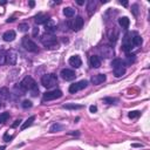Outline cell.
I'll return each mask as SVG.
<instances>
[{
	"label": "cell",
	"mask_w": 150,
	"mask_h": 150,
	"mask_svg": "<svg viewBox=\"0 0 150 150\" xmlns=\"http://www.w3.org/2000/svg\"><path fill=\"white\" fill-rule=\"evenodd\" d=\"M0 107H1V104H0Z\"/></svg>",
	"instance_id": "7dc6e473"
},
{
	"label": "cell",
	"mask_w": 150,
	"mask_h": 150,
	"mask_svg": "<svg viewBox=\"0 0 150 150\" xmlns=\"http://www.w3.org/2000/svg\"><path fill=\"white\" fill-rule=\"evenodd\" d=\"M106 79H107V77H106V75H104V74H96V75L92 76L91 81H92V83H93V84L97 86V84L103 83V82L106 81Z\"/></svg>",
	"instance_id": "5bb4252c"
},
{
	"label": "cell",
	"mask_w": 150,
	"mask_h": 150,
	"mask_svg": "<svg viewBox=\"0 0 150 150\" xmlns=\"http://www.w3.org/2000/svg\"><path fill=\"white\" fill-rule=\"evenodd\" d=\"M31 93H32V95H33V96H37V95L39 94V88H38V87H35L34 89H32V91H31Z\"/></svg>",
	"instance_id": "d590c367"
},
{
	"label": "cell",
	"mask_w": 150,
	"mask_h": 150,
	"mask_svg": "<svg viewBox=\"0 0 150 150\" xmlns=\"http://www.w3.org/2000/svg\"><path fill=\"white\" fill-rule=\"evenodd\" d=\"M124 74H126V68H124V66L114 68V75H115L116 77H121V76L124 75Z\"/></svg>",
	"instance_id": "7402d4cb"
},
{
	"label": "cell",
	"mask_w": 150,
	"mask_h": 150,
	"mask_svg": "<svg viewBox=\"0 0 150 150\" xmlns=\"http://www.w3.org/2000/svg\"><path fill=\"white\" fill-rule=\"evenodd\" d=\"M62 76V79L64 80H66V81H72V80H74L75 79V76H76V74H75V72L74 71H72V69H68V68H66V69H62L61 71V74H60Z\"/></svg>",
	"instance_id": "ba28073f"
},
{
	"label": "cell",
	"mask_w": 150,
	"mask_h": 150,
	"mask_svg": "<svg viewBox=\"0 0 150 150\" xmlns=\"http://www.w3.org/2000/svg\"><path fill=\"white\" fill-rule=\"evenodd\" d=\"M22 47H25V49L28 50V52H33V53L39 52V48H38L37 44L32 39H29L28 37L22 38Z\"/></svg>",
	"instance_id": "7a4b0ae2"
},
{
	"label": "cell",
	"mask_w": 150,
	"mask_h": 150,
	"mask_svg": "<svg viewBox=\"0 0 150 150\" xmlns=\"http://www.w3.org/2000/svg\"><path fill=\"white\" fill-rule=\"evenodd\" d=\"M100 53H101V55L103 56V57H106V59H109V57H113L114 56V49H113V47H110V46H102L101 48H100Z\"/></svg>",
	"instance_id": "9c48e42d"
},
{
	"label": "cell",
	"mask_w": 150,
	"mask_h": 150,
	"mask_svg": "<svg viewBox=\"0 0 150 150\" xmlns=\"http://www.w3.org/2000/svg\"><path fill=\"white\" fill-rule=\"evenodd\" d=\"M87 86H88V81H87V80H81V81H79V82H75V83H73V84L69 86V93L75 94L76 92L84 89Z\"/></svg>",
	"instance_id": "8992f818"
},
{
	"label": "cell",
	"mask_w": 150,
	"mask_h": 150,
	"mask_svg": "<svg viewBox=\"0 0 150 150\" xmlns=\"http://www.w3.org/2000/svg\"><path fill=\"white\" fill-rule=\"evenodd\" d=\"M103 102H104V103H108V104H111V103L116 102V99H113V97H104V99H103Z\"/></svg>",
	"instance_id": "836d02e7"
},
{
	"label": "cell",
	"mask_w": 150,
	"mask_h": 150,
	"mask_svg": "<svg viewBox=\"0 0 150 150\" xmlns=\"http://www.w3.org/2000/svg\"><path fill=\"white\" fill-rule=\"evenodd\" d=\"M10 96H11V93L8 91V88H6V87H1V88H0V101L8 100Z\"/></svg>",
	"instance_id": "ac0fdd59"
},
{
	"label": "cell",
	"mask_w": 150,
	"mask_h": 150,
	"mask_svg": "<svg viewBox=\"0 0 150 150\" xmlns=\"http://www.w3.org/2000/svg\"><path fill=\"white\" fill-rule=\"evenodd\" d=\"M0 150H5V147H0Z\"/></svg>",
	"instance_id": "bcb514c9"
},
{
	"label": "cell",
	"mask_w": 150,
	"mask_h": 150,
	"mask_svg": "<svg viewBox=\"0 0 150 150\" xmlns=\"http://www.w3.org/2000/svg\"><path fill=\"white\" fill-rule=\"evenodd\" d=\"M83 24H84V20L82 17H76L73 25H72V28L74 29V31H80V29L83 27Z\"/></svg>",
	"instance_id": "4fadbf2b"
},
{
	"label": "cell",
	"mask_w": 150,
	"mask_h": 150,
	"mask_svg": "<svg viewBox=\"0 0 150 150\" xmlns=\"http://www.w3.org/2000/svg\"><path fill=\"white\" fill-rule=\"evenodd\" d=\"M17 60H18V52H17V50L11 49V50H8V52L6 53V61H7L10 65L14 66V65L17 64Z\"/></svg>",
	"instance_id": "52a82bcc"
},
{
	"label": "cell",
	"mask_w": 150,
	"mask_h": 150,
	"mask_svg": "<svg viewBox=\"0 0 150 150\" xmlns=\"http://www.w3.org/2000/svg\"><path fill=\"white\" fill-rule=\"evenodd\" d=\"M37 34H39V28H37V27H35V28L33 29V35L35 37Z\"/></svg>",
	"instance_id": "ab89813d"
},
{
	"label": "cell",
	"mask_w": 150,
	"mask_h": 150,
	"mask_svg": "<svg viewBox=\"0 0 150 150\" xmlns=\"http://www.w3.org/2000/svg\"><path fill=\"white\" fill-rule=\"evenodd\" d=\"M10 118V113H1L0 114V123H5Z\"/></svg>",
	"instance_id": "f1b7e54d"
},
{
	"label": "cell",
	"mask_w": 150,
	"mask_h": 150,
	"mask_svg": "<svg viewBox=\"0 0 150 150\" xmlns=\"http://www.w3.org/2000/svg\"><path fill=\"white\" fill-rule=\"evenodd\" d=\"M41 42L44 46L46 47H53L57 44V40H56V37L54 34H49V33H45L42 37H41Z\"/></svg>",
	"instance_id": "3957f363"
},
{
	"label": "cell",
	"mask_w": 150,
	"mask_h": 150,
	"mask_svg": "<svg viewBox=\"0 0 150 150\" xmlns=\"http://www.w3.org/2000/svg\"><path fill=\"white\" fill-rule=\"evenodd\" d=\"M33 104H32V102L29 101V100H25L24 102H22V108H25V109H27V108H31Z\"/></svg>",
	"instance_id": "d6a6232c"
},
{
	"label": "cell",
	"mask_w": 150,
	"mask_h": 150,
	"mask_svg": "<svg viewBox=\"0 0 150 150\" xmlns=\"http://www.w3.org/2000/svg\"><path fill=\"white\" fill-rule=\"evenodd\" d=\"M131 8H133V13H134L135 15H137V14H138V11H137V10H138V6H137V5H133Z\"/></svg>",
	"instance_id": "8d00e7d4"
},
{
	"label": "cell",
	"mask_w": 150,
	"mask_h": 150,
	"mask_svg": "<svg viewBox=\"0 0 150 150\" xmlns=\"http://www.w3.org/2000/svg\"><path fill=\"white\" fill-rule=\"evenodd\" d=\"M3 38H4V40L5 41H7V42H10V41H13L14 39H15V32L14 31H7V32H5L4 33V35H3Z\"/></svg>",
	"instance_id": "d6986e66"
},
{
	"label": "cell",
	"mask_w": 150,
	"mask_h": 150,
	"mask_svg": "<svg viewBox=\"0 0 150 150\" xmlns=\"http://www.w3.org/2000/svg\"><path fill=\"white\" fill-rule=\"evenodd\" d=\"M89 64H91V66L93 68H100L101 67V60H100L99 56L93 55V56H91V59H89Z\"/></svg>",
	"instance_id": "e0dca14e"
},
{
	"label": "cell",
	"mask_w": 150,
	"mask_h": 150,
	"mask_svg": "<svg viewBox=\"0 0 150 150\" xmlns=\"http://www.w3.org/2000/svg\"><path fill=\"white\" fill-rule=\"evenodd\" d=\"M5 62H6V52L0 50V66L5 65Z\"/></svg>",
	"instance_id": "f546056e"
},
{
	"label": "cell",
	"mask_w": 150,
	"mask_h": 150,
	"mask_svg": "<svg viewBox=\"0 0 150 150\" xmlns=\"http://www.w3.org/2000/svg\"><path fill=\"white\" fill-rule=\"evenodd\" d=\"M121 4H122L123 6H127V5H128V3H127V1H123V3H121Z\"/></svg>",
	"instance_id": "b9f144b4"
},
{
	"label": "cell",
	"mask_w": 150,
	"mask_h": 150,
	"mask_svg": "<svg viewBox=\"0 0 150 150\" xmlns=\"http://www.w3.org/2000/svg\"><path fill=\"white\" fill-rule=\"evenodd\" d=\"M142 42H143V40H142V38H141L140 35H135L134 38H131V44H133V46H141Z\"/></svg>",
	"instance_id": "484cf974"
},
{
	"label": "cell",
	"mask_w": 150,
	"mask_h": 150,
	"mask_svg": "<svg viewBox=\"0 0 150 150\" xmlns=\"http://www.w3.org/2000/svg\"><path fill=\"white\" fill-rule=\"evenodd\" d=\"M77 4H79V5H83V1H81V0H79V1H77Z\"/></svg>",
	"instance_id": "ee69618b"
},
{
	"label": "cell",
	"mask_w": 150,
	"mask_h": 150,
	"mask_svg": "<svg viewBox=\"0 0 150 150\" xmlns=\"http://www.w3.org/2000/svg\"><path fill=\"white\" fill-rule=\"evenodd\" d=\"M133 48V44H131V38L130 35H126L123 38V42H122V50L124 52H129Z\"/></svg>",
	"instance_id": "8fae6325"
},
{
	"label": "cell",
	"mask_w": 150,
	"mask_h": 150,
	"mask_svg": "<svg viewBox=\"0 0 150 150\" xmlns=\"http://www.w3.org/2000/svg\"><path fill=\"white\" fill-rule=\"evenodd\" d=\"M61 96H62V92L60 91V89H54V91H50V92H46L44 94L42 100L44 101H53V100L60 99Z\"/></svg>",
	"instance_id": "5b68a950"
},
{
	"label": "cell",
	"mask_w": 150,
	"mask_h": 150,
	"mask_svg": "<svg viewBox=\"0 0 150 150\" xmlns=\"http://www.w3.org/2000/svg\"><path fill=\"white\" fill-rule=\"evenodd\" d=\"M64 14H65L67 18H72V17L75 15V10L72 8V7H66V8L64 10Z\"/></svg>",
	"instance_id": "d4e9b609"
},
{
	"label": "cell",
	"mask_w": 150,
	"mask_h": 150,
	"mask_svg": "<svg viewBox=\"0 0 150 150\" xmlns=\"http://www.w3.org/2000/svg\"><path fill=\"white\" fill-rule=\"evenodd\" d=\"M96 1L95 0H89V1L87 3V10H88V13L89 14H92L94 11H95V8H96Z\"/></svg>",
	"instance_id": "44dd1931"
},
{
	"label": "cell",
	"mask_w": 150,
	"mask_h": 150,
	"mask_svg": "<svg viewBox=\"0 0 150 150\" xmlns=\"http://www.w3.org/2000/svg\"><path fill=\"white\" fill-rule=\"evenodd\" d=\"M135 61V55L134 54H128L127 55V57H126V60H124V61H123V65H126V66H130L133 62Z\"/></svg>",
	"instance_id": "cb8c5ba5"
},
{
	"label": "cell",
	"mask_w": 150,
	"mask_h": 150,
	"mask_svg": "<svg viewBox=\"0 0 150 150\" xmlns=\"http://www.w3.org/2000/svg\"><path fill=\"white\" fill-rule=\"evenodd\" d=\"M20 122H21V121H20V120H17V121H15V123H14V124H13L12 127H17V126H18V124H19Z\"/></svg>",
	"instance_id": "60d3db41"
},
{
	"label": "cell",
	"mask_w": 150,
	"mask_h": 150,
	"mask_svg": "<svg viewBox=\"0 0 150 150\" xmlns=\"http://www.w3.org/2000/svg\"><path fill=\"white\" fill-rule=\"evenodd\" d=\"M69 65L74 68H79L81 65H82V61H81V57L79 55H74V56H71L69 57Z\"/></svg>",
	"instance_id": "7c38bea8"
},
{
	"label": "cell",
	"mask_w": 150,
	"mask_h": 150,
	"mask_svg": "<svg viewBox=\"0 0 150 150\" xmlns=\"http://www.w3.org/2000/svg\"><path fill=\"white\" fill-rule=\"evenodd\" d=\"M62 126L61 124H59V123H54L52 127H50V129H49V131L50 133H55V131H60V130H62Z\"/></svg>",
	"instance_id": "83f0119b"
},
{
	"label": "cell",
	"mask_w": 150,
	"mask_h": 150,
	"mask_svg": "<svg viewBox=\"0 0 150 150\" xmlns=\"http://www.w3.org/2000/svg\"><path fill=\"white\" fill-rule=\"evenodd\" d=\"M20 86L24 88V91H32V89H34L37 86V82L34 81V79L32 76H26L21 82H20Z\"/></svg>",
	"instance_id": "277c9868"
},
{
	"label": "cell",
	"mask_w": 150,
	"mask_h": 150,
	"mask_svg": "<svg viewBox=\"0 0 150 150\" xmlns=\"http://www.w3.org/2000/svg\"><path fill=\"white\" fill-rule=\"evenodd\" d=\"M122 66H124V65H123V61H122L121 59H114L113 61H111V67H113V68L122 67Z\"/></svg>",
	"instance_id": "4316f807"
},
{
	"label": "cell",
	"mask_w": 150,
	"mask_h": 150,
	"mask_svg": "<svg viewBox=\"0 0 150 150\" xmlns=\"http://www.w3.org/2000/svg\"><path fill=\"white\" fill-rule=\"evenodd\" d=\"M35 121V116H31V117H28L26 121L22 123V126H21V130H25V129H27L28 127H31L32 124H33V122Z\"/></svg>",
	"instance_id": "ffe728a7"
},
{
	"label": "cell",
	"mask_w": 150,
	"mask_h": 150,
	"mask_svg": "<svg viewBox=\"0 0 150 150\" xmlns=\"http://www.w3.org/2000/svg\"><path fill=\"white\" fill-rule=\"evenodd\" d=\"M48 20H49V15H47V14H45V13H39V14L34 18V21H35V24H38V25L46 24Z\"/></svg>",
	"instance_id": "9a60e30c"
},
{
	"label": "cell",
	"mask_w": 150,
	"mask_h": 150,
	"mask_svg": "<svg viewBox=\"0 0 150 150\" xmlns=\"http://www.w3.org/2000/svg\"><path fill=\"white\" fill-rule=\"evenodd\" d=\"M138 116H140V111H137V110L129 113V117H130V118H136V117H138Z\"/></svg>",
	"instance_id": "e575fe53"
},
{
	"label": "cell",
	"mask_w": 150,
	"mask_h": 150,
	"mask_svg": "<svg viewBox=\"0 0 150 150\" xmlns=\"http://www.w3.org/2000/svg\"><path fill=\"white\" fill-rule=\"evenodd\" d=\"M12 138H13V136H10L8 134H5L4 135V141L5 142H10V140H12Z\"/></svg>",
	"instance_id": "74e56055"
},
{
	"label": "cell",
	"mask_w": 150,
	"mask_h": 150,
	"mask_svg": "<svg viewBox=\"0 0 150 150\" xmlns=\"http://www.w3.org/2000/svg\"><path fill=\"white\" fill-rule=\"evenodd\" d=\"M29 5H31V7H33L34 6V1H31V3H29Z\"/></svg>",
	"instance_id": "f6af8a7d"
},
{
	"label": "cell",
	"mask_w": 150,
	"mask_h": 150,
	"mask_svg": "<svg viewBox=\"0 0 150 150\" xmlns=\"http://www.w3.org/2000/svg\"><path fill=\"white\" fill-rule=\"evenodd\" d=\"M64 108H66V109H81V108H82V106L71 103V104H65V106H64Z\"/></svg>",
	"instance_id": "4dcf8cb0"
},
{
	"label": "cell",
	"mask_w": 150,
	"mask_h": 150,
	"mask_svg": "<svg viewBox=\"0 0 150 150\" xmlns=\"http://www.w3.org/2000/svg\"><path fill=\"white\" fill-rule=\"evenodd\" d=\"M133 147H143L142 144H133Z\"/></svg>",
	"instance_id": "7bdbcfd3"
},
{
	"label": "cell",
	"mask_w": 150,
	"mask_h": 150,
	"mask_svg": "<svg viewBox=\"0 0 150 150\" xmlns=\"http://www.w3.org/2000/svg\"><path fill=\"white\" fill-rule=\"evenodd\" d=\"M28 24H20L19 25V31L20 32H27L28 31Z\"/></svg>",
	"instance_id": "1f68e13d"
},
{
	"label": "cell",
	"mask_w": 150,
	"mask_h": 150,
	"mask_svg": "<svg viewBox=\"0 0 150 150\" xmlns=\"http://www.w3.org/2000/svg\"><path fill=\"white\" fill-rule=\"evenodd\" d=\"M89 110H91L92 113H95V111L97 110V108H96L95 106H91V108H89Z\"/></svg>",
	"instance_id": "f35d334b"
},
{
	"label": "cell",
	"mask_w": 150,
	"mask_h": 150,
	"mask_svg": "<svg viewBox=\"0 0 150 150\" xmlns=\"http://www.w3.org/2000/svg\"><path fill=\"white\" fill-rule=\"evenodd\" d=\"M45 28H46V33H49V34H53L55 31H56V25L49 19L46 24H45Z\"/></svg>",
	"instance_id": "2e32d148"
},
{
	"label": "cell",
	"mask_w": 150,
	"mask_h": 150,
	"mask_svg": "<svg viewBox=\"0 0 150 150\" xmlns=\"http://www.w3.org/2000/svg\"><path fill=\"white\" fill-rule=\"evenodd\" d=\"M118 37H120V32H118L117 28L113 27V28H110L109 31H108V39H109L110 42H116V40L118 39Z\"/></svg>",
	"instance_id": "30bf717a"
},
{
	"label": "cell",
	"mask_w": 150,
	"mask_h": 150,
	"mask_svg": "<svg viewBox=\"0 0 150 150\" xmlns=\"http://www.w3.org/2000/svg\"><path fill=\"white\" fill-rule=\"evenodd\" d=\"M118 24H120V26H122L123 28H128L130 21H129V19L127 17H122V18L118 19Z\"/></svg>",
	"instance_id": "603a6c76"
},
{
	"label": "cell",
	"mask_w": 150,
	"mask_h": 150,
	"mask_svg": "<svg viewBox=\"0 0 150 150\" xmlns=\"http://www.w3.org/2000/svg\"><path fill=\"white\" fill-rule=\"evenodd\" d=\"M57 82V77L55 74H46L41 77V84L46 88H52L56 84Z\"/></svg>",
	"instance_id": "6da1fadb"
}]
</instances>
